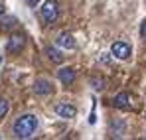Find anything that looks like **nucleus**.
I'll list each match as a JSON object with an SVG mask.
<instances>
[{
    "mask_svg": "<svg viewBox=\"0 0 146 140\" xmlns=\"http://www.w3.org/2000/svg\"><path fill=\"white\" fill-rule=\"evenodd\" d=\"M38 130V117L36 115H22V117L16 118L14 126H12V132L14 136L20 140H26V138H32L34 132Z\"/></svg>",
    "mask_w": 146,
    "mask_h": 140,
    "instance_id": "obj_1",
    "label": "nucleus"
},
{
    "mask_svg": "<svg viewBox=\"0 0 146 140\" xmlns=\"http://www.w3.org/2000/svg\"><path fill=\"white\" fill-rule=\"evenodd\" d=\"M40 12H42V18H44L46 24H53L59 18V4H57V0H46L44 6L40 8Z\"/></svg>",
    "mask_w": 146,
    "mask_h": 140,
    "instance_id": "obj_2",
    "label": "nucleus"
},
{
    "mask_svg": "<svg viewBox=\"0 0 146 140\" xmlns=\"http://www.w3.org/2000/svg\"><path fill=\"white\" fill-rule=\"evenodd\" d=\"M26 47V36L24 34H12L8 44H6V51L8 53H20Z\"/></svg>",
    "mask_w": 146,
    "mask_h": 140,
    "instance_id": "obj_3",
    "label": "nucleus"
},
{
    "mask_svg": "<svg viewBox=\"0 0 146 140\" xmlns=\"http://www.w3.org/2000/svg\"><path fill=\"white\" fill-rule=\"evenodd\" d=\"M111 53H113V57H117V59H128L130 53H132V49H130L128 44H124V42H115V44L111 46Z\"/></svg>",
    "mask_w": 146,
    "mask_h": 140,
    "instance_id": "obj_4",
    "label": "nucleus"
},
{
    "mask_svg": "<svg viewBox=\"0 0 146 140\" xmlns=\"http://www.w3.org/2000/svg\"><path fill=\"white\" fill-rule=\"evenodd\" d=\"M53 111H55L57 117H61V118H75L77 117V109L73 105H69V103H57Z\"/></svg>",
    "mask_w": 146,
    "mask_h": 140,
    "instance_id": "obj_5",
    "label": "nucleus"
},
{
    "mask_svg": "<svg viewBox=\"0 0 146 140\" xmlns=\"http://www.w3.org/2000/svg\"><path fill=\"white\" fill-rule=\"evenodd\" d=\"M53 91V85H51V81L48 79H36V83H34V93L40 95V97H46Z\"/></svg>",
    "mask_w": 146,
    "mask_h": 140,
    "instance_id": "obj_6",
    "label": "nucleus"
},
{
    "mask_svg": "<svg viewBox=\"0 0 146 140\" xmlns=\"http://www.w3.org/2000/svg\"><path fill=\"white\" fill-rule=\"evenodd\" d=\"M55 44H57V47H63V49H75V38L69 32H61L55 40Z\"/></svg>",
    "mask_w": 146,
    "mask_h": 140,
    "instance_id": "obj_7",
    "label": "nucleus"
},
{
    "mask_svg": "<svg viewBox=\"0 0 146 140\" xmlns=\"http://www.w3.org/2000/svg\"><path fill=\"white\" fill-rule=\"evenodd\" d=\"M57 77H59V81L63 85H71L73 81H75V77H77V71L73 69V67H61V69L57 71Z\"/></svg>",
    "mask_w": 146,
    "mask_h": 140,
    "instance_id": "obj_8",
    "label": "nucleus"
},
{
    "mask_svg": "<svg viewBox=\"0 0 146 140\" xmlns=\"http://www.w3.org/2000/svg\"><path fill=\"white\" fill-rule=\"evenodd\" d=\"M113 105H115L117 109L128 111V109H130V97H128V93H119L113 99Z\"/></svg>",
    "mask_w": 146,
    "mask_h": 140,
    "instance_id": "obj_9",
    "label": "nucleus"
},
{
    "mask_svg": "<svg viewBox=\"0 0 146 140\" xmlns=\"http://www.w3.org/2000/svg\"><path fill=\"white\" fill-rule=\"evenodd\" d=\"M46 55H48L49 61H53V63H63V53L57 47H46Z\"/></svg>",
    "mask_w": 146,
    "mask_h": 140,
    "instance_id": "obj_10",
    "label": "nucleus"
},
{
    "mask_svg": "<svg viewBox=\"0 0 146 140\" xmlns=\"http://www.w3.org/2000/svg\"><path fill=\"white\" fill-rule=\"evenodd\" d=\"M16 24H18V20H16L14 16H6V18L0 20V30H2V32H8V30H12Z\"/></svg>",
    "mask_w": 146,
    "mask_h": 140,
    "instance_id": "obj_11",
    "label": "nucleus"
},
{
    "mask_svg": "<svg viewBox=\"0 0 146 140\" xmlns=\"http://www.w3.org/2000/svg\"><path fill=\"white\" fill-rule=\"evenodd\" d=\"M89 83H91V87H93L95 91H103V89L107 87V81H105L103 77H91Z\"/></svg>",
    "mask_w": 146,
    "mask_h": 140,
    "instance_id": "obj_12",
    "label": "nucleus"
},
{
    "mask_svg": "<svg viewBox=\"0 0 146 140\" xmlns=\"http://www.w3.org/2000/svg\"><path fill=\"white\" fill-rule=\"evenodd\" d=\"M8 109H10V105H8V101L0 97V118H4V117H6V113H8Z\"/></svg>",
    "mask_w": 146,
    "mask_h": 140,
    "instance_id": "obj_13",
    "label": "nucleus"
},
{
    "mask_svg": "<svg viewBox=\"0 0 146 140\" xmlns=\"http://www.w3.org/2000/svg\"><path fill=\"white\" fill-rule=\"evenodd\" d=\"M140 36H142V38L146 40V20L142 22V26H140Z\"/></svg>",
    "mask_w": 146,
    "mask_h": 140,
    "instance_id": "obj_14",
    "label": "nucleus"
},
{
    "mask_svg": "<svg viewBox=\"0 0 146 140\" xmlns=\"http://www.w3.org/2000/svg\"><path fill=\"white\" fill-rule=\"evenodd\" d=\"M26 4H28V6H32V8H34V6H38V2H40V0H24Z\"/></svg>",
    "mask_w": 146,
    "mask_h": 140,
    "instance_id": "obj_15",
    "label": "nucleus"
},
{
    "mask_svg": "<svg viewBox=\"0 0 146 140\" xmlns=\"http://www.w3.org/2000/svg\"><path fill=\"white\" fill-rule=\"evenodd\" d=\"M4 12H6V8H4V4H0V16H4Z\"/></svg>",
    "mask_w": 146,
    "mask_h": 140,
    "instance_id": "obj_16",
    "label": "nucleus"
},
{
    "mask_svg": "<svg viewBox=\"0 0 146 140\" xmlns=\"http://www.w3.org/2000/svg\"><path fill=\"white\" fill-rule=\"evenodd\" d=\"M0 63H2V57H0Z\"/></svg>",
    "mask_w": 146,
    "mask_h": 140,
    "instance_id": "obj_17",
    "label": "nucleus"
}]
</instances>
